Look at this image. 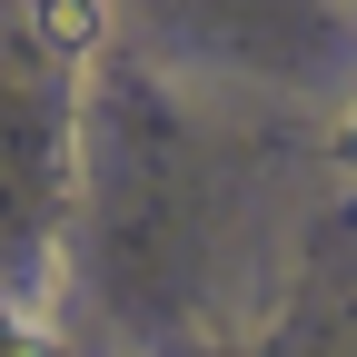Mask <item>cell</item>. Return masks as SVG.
Returning a JSON list of instances; mask_svg holds the SVG:
<instances>
[{"label":"cell","instance_id":"7a4b0ae2","mask_svg":"<svg viewBox=\"0 0 357 357\" xmlns=\"http://www.w3.org/2000/svg\"><path fill=\"white\" fill-rule=\"evenodd\" d=\"M0 357H30V318H20L10 298H0Z\"/></svg>","mask_w":357,"mask_h":357},{"label":"cell","instance_id":"3957f363","mask_svg":"<svg viewBox=\"0 0 357 357\" xmlns=\"http://www.w3.org/2000/svg\"><path fill=\"white\" fill-rule=\"evenodd\" d=\"M347 149H357V129H347Z\"/></svg>","mask_w":357,"mask_h":357},{"label":"cell","instance_id":"6da1fadb","mask_svg":"<svg viewBox=\"0 0 357 357\" xmlns=\"http://www.w3.org/2000/svg\"><path fill=\"white\" fill-rule=\"evenodd\" d=\"M30 30L50 40L60 60H89V40H100V0H30Z\"/></svg>","mask_w":357,"mask_h":357}]
</instances>
